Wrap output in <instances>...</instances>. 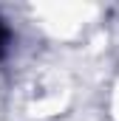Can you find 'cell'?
<instances>
[{
  "mask_svg": "<svg viewBox=\"0 0 119 121\" xmlns=\"http://www.w3.org/2000/svg\"><path fill=\"white\" fill-rule=\"evenodd\" d=\"M6 48H9V28H6L3 20H0V56L6 54Z\"/></svg>",
  "mask_w": 119,
  "mask_h": 121,
  "instance_id": "obj_1",
  "label": "cell"
}]
</instances>
